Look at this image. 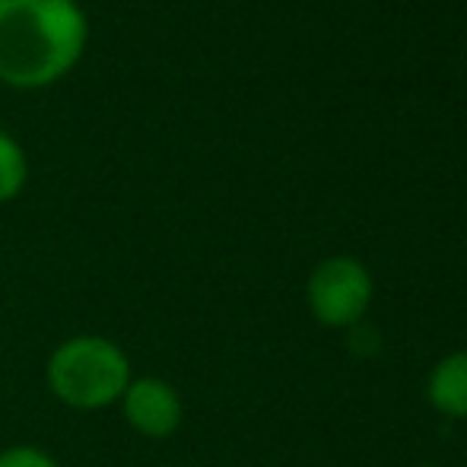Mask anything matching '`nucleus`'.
Listing matches in <instances>:
<instances>
[{
    "mask_svg": "<svg viewBox=\"0 0 467 467\" xmlns=\"http://www.w3.org/2000/svg\"><path fill=\"white\" fill-rule=\"evenodd\" d=\"M89 45L80 0H0V83L48 89L77 70Z\"/></svg>",
    "mask_w": 467,
    "mask_h": 467,
    "instance_id": "obj_1",
    "label": "nucleus"
},
{
    "mask_svg": "<svg viewBox=\"0 0 467 467\" xmlns=\"http://www.w3.org/2000/svg\"><path fill=\"white\" fill-rule=\"evenodd\" d=\"M130 379H134V363L128 350L105 334H70L45 359L48 394L77 413L118 407Z\"/></svg>",
    "mask_w": 467,
    "mask_h": 467,
    "instance_id": "obj_2",
    "label": "nucleus"
},
{
    "mask_svg": "<svg viewBox=\"0 0 467 467\" xmlns=\"http://www.w3.org/2000/svg\"><path fill=\"white\" fill-rule=\"evenodd\" d=\"M372 302V277L353 258H327L308 277V308L327 327L357 325Z\"/></svg>",
    "mask_w": 467,
    "mask_h": 467,
    "instance_id": "obj_3",
    "label": "nucleus"
},
{
    "mask_svg": "<svg viewBox=\"0 0 467 467\" xmlns=\"http://www.w3.org/2000/svg\"><path fill=\"white\" fill-rule=\"evenodd\" d=\"M121 420L150 442H166L185 423V400L162 375H134L118 400Z\"/></svg>",
    "mask_w": 467,
    "mask_h": 467,
    "instance_id": "obj_4",
    "label": "nucleus"
},
{
    "mask_svg": "<svg viewBox=\"0 0 467 467\" xmlns=\"http://www.w3.org/2000/svg\"><path fill=\"white\" fill-rule=\"evenodd\" d=\"M430 400L445 417H467V350L451 353L430 375Z\"/></svg>",
    "mask_w": 467,
    "mask_h": 467,
    "instance_id": "obj_5",
    "label": "nucleus"
},
{
    "mask_svg": "<svg viewBox=\"0 0 467 467\" xmlns=\"http://www.w3.org/2000/svg\"><path fill=\"white\" fill-rule=\"evenodd\" d=\"M29 185V153L26 147L0 128V203L16 201Z\"/></svg>",
    "mask_w": 467,
    "mask_h": 467,
    "instance_id": "obj_6",
    "label": "nucleus"
},
{
    "mask_svg": "<svg viewBox=\"0 0 467 467\" xmlns=\"http://www.w3.org/2000/svg\"><path fill=\"white\" fill-rule=\"evenodd\" d=\"M0 467H61V462L38 445H6L0 449Z\"/></svg>",
    "mask_w": 467,
    "mask_h": 467,
    "instance_id": "obj_7",
    "label": "nucleus"
},
{
    "mask_svg": "<svg viewBox=\"0 0 467 467\" xmlns=\"http://www.w3.org/2000/svg\"><path fill=\"white\" fill-rule=\"evenodd\" d=\"M420 467H436V464H420Z\"/></svg>",
    "mask_w": 467,
    "mask_h": 467,
    "instance_id": "obj_8",
    "label": "nucleus"
}]
</instances>
